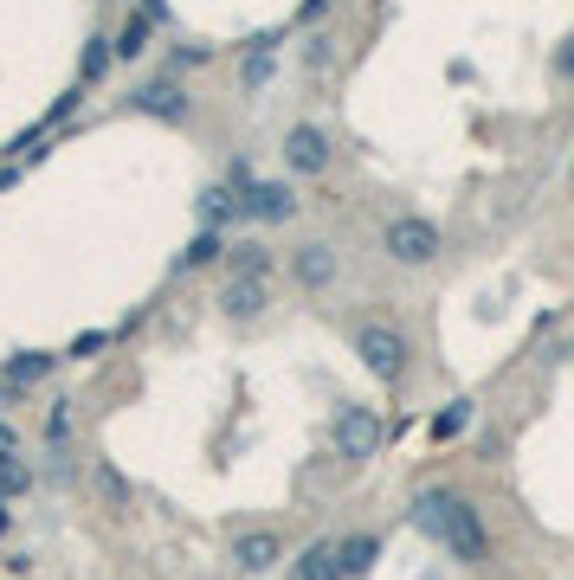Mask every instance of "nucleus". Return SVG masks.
Listing matches in <instances>:
<instances>
[{"label": "nucleus", "instance_id": "1", "mask_svg": "<svg viewBox=\"0 0 574 580\" xmlns=\"http://www.w3.org/2000/svg\"><path fill=\"white\" fill-rule=\"evenodd\" d=\"M414 529L432 536L439 548H452L459 561H484V555H491L484 523H478V509H471L459 491H420V497H414Z\"/></svg>", "mask_w": 574, "mask_h": 580}, {"label": "nucleus", "instance_id": "2", "mask_svg": "<svg viewBox=\"0 0 574 580\" xmlns=\"http://www.w3.org/2000/svg\"><path fill=\"white\" fill-rule=\"evenodd\" d=\"M355 355L368 361L375 381H400V375H407V336H400L394 323H362V329H355Z\"/></svg>", "mask_w": 574, "mask_h": 580}, {"label": "nucleus", "instance_id": "3", "mask_svg": "<svg viewBox=\"0 0 574 580\" xmlns=\"http://www.w3.org/2000/svg\"><path fill=\"white\" fill-rule=\"evenodd\" d=\"M387 259H394V265H432V259H439V226H432V220H420V213H407V220H394V226H387Z\"/></svg>", "mask_w": 574, "mask_h": 580}, {"label": "nucleus", "instance_id": "4", "mask_svg": "<svg viewBox=\"0 0 574 580\" xmlns=\"http://www.w3.org/2000/svg\"><path fill=\"white\" fill-rule=\"evenodd\" d=\"M336 452H343L348 464L375 458V452H382V413H375V407H343V413H336Z\"/></svg>", "mask_w": 574, "mask_h": 580}, {"label": "nucleus", "instance_id": "5", "mask_svg": "<svg viewBox=\"0 0 574 580\" xmlns=\"http://www.w3.org/2000/svg\"><path fill=\"white\" fill-rule=\"evenodd\" d=\"M239 213H246V220H265V226H278V220H291V213H298V193L284 188V181H252V188H246V200H239Z\"/></svg>", "mask_w": 574, "mask_h": 580}, {"label": "nucleus", "instance_id": "6", "mask_svg": "<svg viewBox=\"0 0 574 580\" xmlns=\"http://www.w3.org/2000/svg\"><path fill=\"white\" fill-rule=\"evenodd\" d=\"M330 136H323V129H316V123H298V129H291V136H284V161H291V168H298V175H323V168H330Z\"/></svg>", "mask_w": 574, "mask_h": 580}, {"label": "nucleus", "instance_id": "7", "mask_svg": "<svg viewBox=\"0 0 574 580\" xmlns=\"http://www.w3.org/2000/svg\"><path fill=\"white\" fill-rule=\"evenodd\" d=\"M278 555H284V541L271 536V529H252V536L232 541V561H239V574H265V568H278Z\"/></svg>", "mask_w": 574, "mask_h": 580}, {"label": "nucleus", "instance_id": "8", "mask_svg": "<svg viewBox=\"0 0 574 580\" xmlns=\"http://www.w3.org/2000/svg\"><path fill=\"white\" fill-rule=\"evenodd\" d=\"M265 304H271V284H265V277H232L227 297H220V309H227L232 323H252Z\"/></svg>", "mask_w": 574, "mask_h": 580}, {"label": "nucleus", "instance_id": "9", "mask_svg": "<svg viewBox=\"0 0 574 580\" xmlns=\"http://www.w3.org/2000/svg\"><path fill=\"white\" fill-rule=\"evenodd\" d=\"M291 271H298L304 291H323V284H336V252H330V245H298Z\"/></svg>", "mask_w": 574, "mask_h": 580}, {"label": "nucleus", "instance_id": "10", "mask_svg": "<svg viewBox=\"0 0 574 580\" xmlns=\"http://www.w3.org/2000/svg\"><path fill=\"white\" fill-rule=\"evenodd\" d=\"M136 110L168 116V123H175V116H188V91H181V84H168V77H161V84H143V91H136Z\"/></svg>", "mask_w": 574, "mask_h": 580}, {"label": "nucleus", "instance_id": "11", "mask_svg": "<svg viewBox=\"0 0 574 580\" xmlns=\"http://www.w3.org/2000/svg\"><path fill=\"white\" fill-rule=\"evenodd\" d=\"M375 555H382V541H375V536H348L343 548H336V568H343V580H362L368 568H375Z\"/></svg>", "mask_w": 574, "mask_h": 580}, {"label": "nucleus", "instance_id": "12", "mask_svg": "<svg viewBox=\"0 0 574 580\" xmlns=\"http://www.w3.org/2000/svg\"><path fill=\"white\" fill-rule=\"evenodd\" d=\"M52 361H59V355H45V348H27V355H13V361H7V387H33V381H45V375H52Z\"/></svg>", "mask_w": 574, "mask_h": 580}, {"label": "nucleus", "instance_id": "13", "mask_svg": "<svg viewBox=\"0 0 574 580\" xmlns=\"http://www.w3.org/2000/svg\"><path fill=\"white\" fill-rule=\"evenodd\" d=\"M298 580H343V568H336V548H330V541H310L304 555H298Z\"/></svg>", "mask_w": 574, "mask_h": 580}, {"label": "nucleus", "instance_id": "14", "mask_svg": "<svg viewBox=\"0 0 574 580\" xmlns=\"http://www.w3.org/2000/svg\"><path fill=\"white\" fill-rule=\"evenodd\" d=\"M232 271H239V277H265L271 284V252L259 245V239H246V245H232Z\"/></svg>", "mask_w": 574, "mask_h": 580}, {"label": "nucleus", "instance_id": "15", "mask_svg": "<svg viewBox=\"0 0 574 580\" xmlns=\"http://www.w3.org/2000/svg\"><path fill=\"white\" fill-rule=\"evenodd\" d=\"M232 213H239V200H232L227 188H207V193H200V220H207V232H220Z\"/></svg>", "mask_w": 574, "mask_h": 580}, {"label": "nucleus", "instance_id": "16", "mask_svg": "<svg viewBox=\"0 0 574 580\" xmlns=\"http://www.w3.org/2000/svg\"><path fill=\"white\" fill-rule=\"evenodd\" d=\"M465 425H471V400H452V407L432 420V439H459Z\"/></svg>", "mask_w": 574, "mask_h": 580}, {"label": "nucleus", "instance_id": "17", "mask_svg": "<svg viewBox=\"0 0 574 580\" xmlns=\"http://www.w3.org/2000/svg\"><path fill=\"white\" fill-rule=\"evenodd\" d=\"M220 252H227V245H220V232H200V239H194L188 252H181V271L207 265V259H220Z\"/></svg>", "mask_w": 574, "mask_h": 580}, {"label": "nucleus", "instance_id": "18", "mask_svg": "<svg viewBox=\"0 0 574 580\" xmlns=\"http://www.w3.org/2000/svg\"><path fill=\"white\" fill-rule=\"evenodd\" d=\"M27 484H33V471H27V464H20V458H0V497H20Z\"/></svg>", "mask_w": 574, "mask_h": 580}, {"label": "nucleus", "instance_id": "19", "mask_svg": "<svg viewBox=\"0 0 574 580\" xmlns=\"http://www.w3.org/2000/svg\"><path fill=\"white\" fill-rule=\"evenodd\" d=\"M45 439H52V452H65V439H72V407H65V400L45 413Z\"/></svg>", "mask_w": 574, "mask_h": 580}, {"label": "nucleus", "instance_id": "20", "mask_svg": "<svg viewBox=\"0 0 574 580\" xmlns=\"http://www.w3.org/2000/svg\"><path fill=\"white\" fill-rule=\"evenodd\" d=\"M265 77H271V52H246V65H239V84H246V91H259Z\"/></svg>", "mask_w": 574, "mask_h": 580}, {"label": "nucleus", "instance_id": "21", "mask_svg": "<svg viewBox=\"0 0 574 580\" xmlns=\"http://www.w3.org/2000/svg\"><path fill=\"white\" fill-rule=\"evenodd\" d=\"M304 65H310V72H330V65H336V39L316 33V39L304 45Z\"/></svg>", "mask_w": 574, "mask_h": 580}, {"label": "nucleus", "instance_id": "22", "mask_svg": "<svg viewBox=\"0 0 574 580\" xmlns=\"http://www.w3.org/2000/svg\"><path fill=\"white\" fill-rule=\"evenodd\" d=\"M116 52H123V59H143V52H149V27H143V20H129V27H123V45H116Z\"/></svg>", "mask_w": 574, "mask_h": 580}, {"label": "nucleus", "instance_id": "23", "mask_svg": "<svg viewBox=\"0 0 574 580\" xmlns=\"http://www.w3.org/2000/svg\"><path fill=\"white\" fill-rule=\"evenodd\" d=\"M330 13V0H304V20H323Z\"/></svg>", "mask_w": 574, "mask_h": 580}, {"label": "nucleus", "instance_id": "24", "mask_svg": "<svg viewBox=\"0 0 574 580\" xmlns=\"http://www.w3.org/2000/svg\"><path fill=\"white\" fill-rule=\"evenodd\" d=\"M13 439H20V432H13V425L0 420V452H13Z\"/></svg>", "mask_w": 574, "mask_h": 580}, {"label": "nucleus", "instance_id": "25", "mask_svg": "<svg viewBox=\"0 0 574 580\" xmlns=\"http://www.w3.org/2000/svg\"><path fill=\"white\" fill-rule=\"evenodd\" d=\"M562 72L574 77V39H568V45H562Z\"/></svg>", "mask_w": 574, "mask_h": 580}, {"label": "nucleus", "instance_id": "26", "mask_svg": "<svg viewBox=\"0 0 574 580\" xmlns=\"http://www.w3.org/2000/svg\"><path fill=\"white\" fill-rule=\"evenodd\" d=\"M0 529H7V503H0Z\"/></svg>", "mask_w": 574, "mask_h": 580}, {"label": "nucleus", "instance_id": "27", "mask_svg": "<svg viewBox=\"0 0 574 580\" xmlns=\"http://www.w3.org/2000/svg\"><path fill=\"white\" fill-rule=\"evenodd\" d=\"M568 181H574V161H568Z\"/></svg>", "mask_w": 574, "mask_h": 580}, {"label": "nucleus", "instance_id": "28", "mask_svg": "<svg viewBox=\"0 0 574 580\" xmlns=\"http://www.w3.org/2000/svg\"><path fill=\"white\" fill-rule=\"evenodd\" d=\"M568 355H574V336H568Z\"/></svg>", "mask_w": 574, "mask_h": 580}]
</instances>
